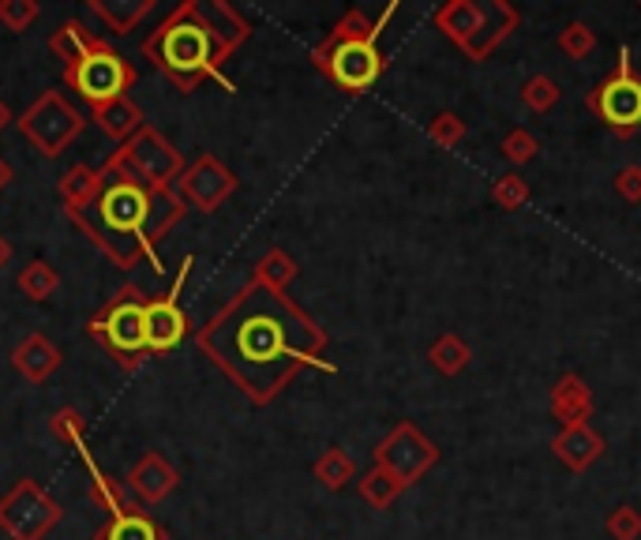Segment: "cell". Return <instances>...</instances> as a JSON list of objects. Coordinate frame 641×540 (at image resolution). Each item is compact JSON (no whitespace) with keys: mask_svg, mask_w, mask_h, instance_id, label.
<instances>
[{"mask_svg":"<svg viewBox=\"0 0 641 540\" xmlns=\"http://www.w3.org/2000/svg\"><path fill=\"white\" fill-rule=\"evenodd\" d=\"M436 461H439V447L431 444V439L424 436L413 420L394 425L376 447V466H383L387 473H394L406 488H413L417 480H424V473H428Z\"/></svg>","mask_w":641,"mask_h":540,"instance_id":"obj_12","label":"cell"},{"mask_svg":"<svg viewBox=\"0 0 641 540\" xmlns=\"http://www.w3.org/2000/svg\"><path fill=\"white\" fill-rule=\"evenodd\" d=\"M79 461L87 466V473H91V503L102 507L110 518H121V514H135V510H143V503L135 499L132 492H128L124 480H116L105 473L102 466H98V458L91 455V447L79 450Z\"/></svg>","mask_w":641,"mask_h":540,"instance_id":"obj_18","label":"cell"},{"mask_svg":"<svg viewBox=\"0 0 641 540\" xmlns=\"http://www.w3.org/2000/svg\"><path fill=\"white\" fill-rule=\"evenodd\" d=\"M91 121L102 128V135H110L116 146H124V143L132 140V135L146 124V121H143V110L132 102V94L113 98V102H105V105H94Z\"/></svg>","mask_w":641,"mask_h":540,"instance_id":"obj_20","label":"cell"},{"mask_svg":"<svg viewBox=\"0 0 641 540\" xmlns=\"http://www.w3.org/2000/svg\"><path fill=\"white\" fill-rule=\"evenodd\" d=\"M586 110L593 113L615 140H630V135L641 132V75L627 45L619 49L615 68L586 94Z\"/></svg>","mask_w":641,"mask_h":540,"instance_id":"obj_7","label":"cell"},{"mask_svg":"<svg viewBox=\"0 0 641 540\" xmlns=\"http://www.w3.org/2000/svg\"><path fill=\"white\" fill-rule=\"evenodd\" d=\"M559 49L570 61H586V57L597 53V31L589 23H570L567 31H559Z\"/></svg>","mask_w":641,"mask_h":540,"instance_id":"obj_36","label":"cell"},{"mask_svg":"<svg viewBox=\"0 0 641 540\" xmlns=\"http://www.w3.org/2000/svg\"><path fill=\"white\" fill-rule=\"evenodd\" d=\"M102 42H105V38L91 34L83 23H79V19H64V23L49 34V53H53L57 61H64V68H72L75 61H83L87 53H94Z\"/></svg>","mask_w":641,"mask_h":540,"instance_id":"obj_21","label":"cell"},{"mask_svg":"<svg viewBox=\"0 0 641 540\" xmlns=\"http://www.w3.org/2000/svg\"><path fill=\"white\" fill-rule=\"evenodd\" d=\"M428 360L442 371V376H461V371L469 368V360H472V349L461 342V334L442 330L439 338L428 346Z\"/></svg>","mask_w":641,"mask_h":540,"instance_id":"obj_27","label":"cell"},{"mask_svg":"<svg viewBox=\"0 0 641 540\" xmlns=\"http://www.w3.org/2000/svg\"><path fill=\"white\" fill-rule=\"evenodd\" d=\"M124 485L143 507H154L181 488V473H176V466L162 455V450H146L143 458L132 461V469L124 473Z\"/></svg>","mask_w":641,"mask_h":540,"instance_id":"obj_15","label":"cell"},{"mask_svg":"<svg viewBox=\"0 0 641 540\" xmlns=\"http://www.w3.org/2000/svg\"><path fill=\"white\" fill-rule=\"evenodd\" d=\"M615 192L623 195L627 203H641V165H623L615 173Z\"/></svg>","mask_w":641,"mask_h":540,"instance_id":"obj_39","label":"cell"},{"mask_svg":"<svg viewBox=\"0 0 641 540\" xmlns=\"http://www.w3.org/2000/svg\"><path fill=\"white\" fill-rule=\"evenodd\" d=\"M466 132H469V128L458 113H439L436 121L428 124V140L436 143L439 151H454V146H461Z\"/></svg>","mask_w":641,"mask_h":540,"instance_id":"obj_37","label":"cell"},{"mask_svg":"<svg viewBox=\"0 0 641 540\" xmlns=\"http://www.w3.org/2000/svg\"><path fill=\"white\" fill-rule=\"evenodd\" d=\"M297 259H293L285 248H266L260 259H255V267H252V278L255 282H263V286H271V289H278V293H289V286L297 282Z\"/></svg>","mask_w":641,"mask_h":540,"instance_id":"obj_25","label":"cell"},{"mask_svg":"<svg viewBox=\"0 0 641 540\" xmlns=\"http://www.w3.org/2000/svg\"><path fill=\"white\" fill-rule=\"evenodd\" d=\"M98 184H102V165H98V170L94 165H72V170L61 176V184H57L64 211L83 207V203L98 192Z\"/></svg>","mask_w":641,"mask_h":540,"instance_id":"obj_29","label":"cell"},{"mask_svg":"<svg viewBox=\"0 0 641 540\" xmlns=\"http://www.w3.org/2000/svg\"><path fill=\"white\" fill-rule=\"evenodd\" d=\"M94 540H170V529L157 526L146 510H135V514H121L98 526Z\"/></svg>","mask_w":641,"mask_h":540,"instance_id":"obj_23","label":"cell"},{"mask_svg":"<svg viewBox=\"0 0 641 540\" xmlns=\"http://www.w3.org/2000/svg\"><path fill=\"white\" fill-rule=\"evenodd\" d=\"M64 214L68 222L121 271L140 267L143 259L151 263L154 271H162L157 244L170 237V230H176V225L184 222L189 203L176 195V189L162 192L135 181L113 151L102 165L98 192L83 207H72Z\"/></svg>","mask_w":641,"mask_h":540,"instance_id":"obj_2","label":"cell"},{"mask_svg":"<svg viewBox=\"0 0 641 540\" xmlns=\"http://www.w3.org/2000/svg\"><path fill=\"white\" fill-rule=\"evenodd\" d=\"M398 8H401L398 0H390L379 12V19H368V12H360V8H349V12L330 27V34L312 49V64L319 68L338 91L353 98L368 94L390 68V53L379 49V34L390 27Z\"/></svg>","mask_w":641,"mask_h":540,"instance_id":"obj_4","label":"cell"},{"mask_svg":"<svg viewBox=\"0 0 641 540\" xmlns=\"http://www.w3.org/2000/svg\"><path fill=\"white\" fill-rule=\"evenodd\" d=\"M499 151L510 165H529L540 154V140L532 132H526V128H510V132L502 135Z\"/></svg>","mask_w":641,"mask_h":540,"instance_id":"obj_34","label":"cell"},{"mask_svg":"<svg viewBox=\"0 0 641 540\" xmlns=\"http://www.w3.org/2000/svg\"><path fill=\"white\" fill-rule=\"evenodd\" d=\"M16 286H19V293H23L27 300L42 304V300L53 297L57 289H61V274H57V267H49L45 259H31L23 271H19Z\"/></svg>","mask_w":641,"mask_h":540,"instance_id":"obj_30","label":"cell"},{"mask_svg":"<svg viewBox=\"0 0 641 540\" xmlns=\"http://www.w3.org/2000/svg\"><path fill=\"white\" fill-rule=\"evenodd\" d=\"M49 436H53L57 444L72 447L75 455H79V450H87V420H83V414H79L75 406L57 409V414L49 417Z\"/></svg>","mask_w":641,"mask_h":540,"instance_id":"obj_31","label":"cell"},{"mask_svg":"<svg viewBox=\"0 0 641 540\" xmlns=\"http://www.w3.org/2000/svg\"><path fill=\"white\" fill-rule=\"evenodd\" d=\"M195 346L252 406H271L304 368H319L327 376L338 371L327 360L330 334L289 293L255 278L195 330Z\"/></svg>","mask_w":641,"mask_h":540,"instance_id":"obj_1","label":"cell"},{"mask_svg":"<svg viewBox=\"0 0 641 540\" xmlns=\"http://www.w3.org/2000/svg\"><path fill=\"white\" fill-rule=\"evenodd\" d=\"M38 16H42L38 0H0V27L12 34H23L27 27H34Z\"/></svg>","mask_w":641,"mask_h":540,"instance_id":"obj_33","label":"cell"},{"mask_svg":"<svg viewBox=\"0 0 641 540\" xmlns=\"http://www.w3.org/2000/svg\"><path fill=\"white\" fill-rule=\"evenodd\" d=\"M559 83L551 80V75H529L526 86H521V102H526V110L532 113H548L551 105L559 102Z\"/></svg>","mask_w":641,"mask_h":540,"instance_id":"obj_35","label":"cell"},{"mask_svg":"<svg viewBox=\"0 0 641 540\" xmlns=\"http://www.w3.org/2000/svg\"><path fill=\"white\" fill-rule=\"evenodd\" d=\"M236 189H241L236 173L211 151L200 154L195 162H189V170H184L181 181H176V195L200 214H214L225 200H233Z\"/></svg>","mask_w":641,"mask_h":540,"instance_id":"obj_14","label":"cell"},{"mask_svg":"<svg viewBox=\"0 0 641 540\" xmlns=\"http://www.w3.org/2000/svg\"><path fill=\"white\" fill-rule=\"evenodd\" d=\"M116 159L124 162V170L132 173L135 181L151 184V189H162V192H173L176 181H181V173L189 170L184 154L176 151V146L165 140L154 124H143L140 132L116 151Z\"/></svg>","mask_w":641,"mask_h":540,"instance_id":"obj_11","label":"cell"},{"mask_svg":"<svg viewBox=\"0 0 641 540\" xmlns=\"http://www.w3.org/2000/svg\"><path fill=\"white\" fill-rule=\"evenodd\" d=\"M61 518L64 507L31 477L16 480L0 499V529L12 540H45L49 529L61 526Z\"/></svg>","mask_w":641,"mask_h":540,"instance_id":"obj_10","label":"cell"},{"mask_svg":"<svg viewBox=\"0 0 641 540\" xmlns=\"http://www.w3.org/2000/svg\"><path fill=\"white\" fill-rule=\"evenodd\" d=\"M548 406H551V417H556L563 428H570V425H589V420H593V414H597L593 390H589V383L581 379V376H574V371L559 376V383L551 387Z\"/></svg>","mask_w":641,"mask_h":540,"instance_id":"obj_16","label":"cell"},{"mask_svg":"<svg viewBox=\"0 0 641 540\" xmlns=\"http://www.w3.org/2000/svg\"><path fill=\"white\" fill-rule=\"evenodd\" d=\"M16 181V170H12V162H8V159H0V192H4L8 189V184H12Z\"/></svg>","mask_w":641,"mask_h":540,"instance_id":"obj_40","label":"cell"},{"mask_svg":"<svg viewBox=\"0 0 641 540\" xmlns=\"http://www.w3.org/2000/svg\"><path fill=\"white\" fill-rule=\"evenodd\" d=\"M16 128L42 159H57L72 146L87 128V116L61 91H42L16 116Z\"/></svg>","mask_w":641,"mask_h":540,"instance_id":"obj_8","label":"cell"},{"mask_svg":"<svg viewBox=\"0 0 641 540\" xmlns=\"http://www.w3.org/2000/svg\"><path fill=\"white\" fill-rule=\"evenodd\" d=\"M61 360H64L61 349H57L42 330L27 334V338L12 349V368L27 383H34V387H42V383L53 376L57 368H61Z\"/></svg>","mask_w":641,"mask_h":540,"instance_id":"obj_19","label":"cell"},{"mask_svg":"<svg viewBox=\"0 0 641 540\" xmlns=\"http://www.w3.org/2000/svg\"><path fill=\"white\" fill-rule=\"evenodd\" d=\"M491 203L499 211H521L529 203V184L521 181V173H502L496 184H491Z\"/></svg>","mask_w":641,"mask_h":540,"instance_id":"obj_32","label":"cell"},{"mask_svg":"<svg viewBox=\"0 0 641 540\" xmlns=\"http://www.w3.org/2000/svg\"><path fill=\"white\" fill-rule=\"evenodd\" d=\"M192 267H195V255H184L173 286L165 289L162 297L146 300V349H151V357H165V353H173L192 334L189 312L181 308V289L184 282H189Z\"/></svg>","mask_w":641,"mask_h":540,"instance_id":"obj_13","label":"cell"},{"mask_svg":"<svg viewBox=\"0 0 641 540\" xmlns=\"http://www.w3.org/2000/svg\"><path fill=\"white\" fill-rule=\"evenodd\" d=\"M312 473L327 492H342L349 480H357V461H353V455H345L342 447H327L319 458H315Z\"/></svg>","mask_w":641,"mask_h":540,"instance_id":"obj_26","label":"cell"},{"mask_svg":"<svg viewBox=\"0 0 641 540\" xmlns=\"http://www.w3.org/2000/svg\"><path fill=\"white\" fill-rule=\"evenodd\" d=\"M604 529H608L611 540H638V537H641V510L630 507V503L615 507V510L608 514Z\"/></svg>","mask_w":641,"mask_h":540,"instance_id":"obj_38","label":"cell"},{"mask_svg":"<svg viewBox=\"0 0 641 540\" xmlns=\"http://www.w3.org/2000/svg\"><path fill=\"white\" fill-rule=\"evenodd\" d=\"M638 8H641V0H638Z\"/></svg>","mask_w":641,"mask_h":540,"instance_id":"obj_43","label":"cell"},{"mask_svg":"<svg viewBox=\"0 0 641 540\" xmlns=\"http://www.w3.org/2000/svg\"><path fill=\"white\" fill-rule=\"evenodd\" d=\"M135 80H140L135 64L124 61L110 42H102L94 53H87L83 61L64 68V86H72L91 110L94 105L113 102V98H124L135 86Z\"/></svg>","mask_w":641,"mask_h":540,"instance_id":"obj_9","label":"cell"},{"mask_svg":"<svg viewBox=\"0 0 641 540\" xmlns=\"http://www.w3.org/2000/svg\"><path fill=\"white\" fill-rule=\"evenodd\" d=\"M203 12H206V19L214 23V31H218L222 45L230 49V57L252 38V23L244 19V12H236V8L225 4V0H206Z\"/></svg>","mask_w":641,"mask_h":540,"instance_id":"obj_24","label":"cell"},{"mask_svg":"<svg viewBox=\"0 0 641 540\" xmlns=\"http://www.w3.org/2000/svg\"><path fill=\"white\" fill-rule=\"evenodd\" d=\"M16 124V116H12V110H8V102L0 98V132H8V128Z\"/></svg>","mask_w":641,"mask_h":540,"instance_id":"obj_42","label":"cell"},{"mask_svg":"<svg viewBox=\"0 0 641 540\" xmlns=\"http://www.w3.org/2000/svg\"><path fill=\"white\" fill-rule=\"evenodd\" d=\"M8 263H12V241H8L4 233H0V271H4Z\"/></svg>","mask_w":641,"mask_h":540,"instance_id":"obj_41","label":"cell"},{"mask_svg":"<svg viewBox=\"0 0 641 540\" xmlns=\"http://www.w3.org/2000/svg\"><path fill=\"white\" fill-rule=\"evenodd\" d=\"M551 455L563 461L574 473H586L593 469L600 458H604V436L593 425H570L551 439Z\"/></svg>","mask_w":641,"mask_h":540,"instance_id":"obj_17","label":"cell"},{"mask_svg":"<svg viewBox=\"0 0 641 540\" xmlns=\"http://www.w3.org/2000/svg\"><path fill=\"white\" fill-rule=\"evenodd\" d=\"M143 57L170 80L181 94H192L203 80L222 83V91L236 94V83L225 75L230 49L222 45L214 23L206 19L200 0H184L173 8L151 34L143 38Z\"/></svg>","mask_w":641,"mask_h":540,"instance_id":"obj_3","label":"cell"},{"mask_svg":"<svg viewBox=\"0 0 641 540\" xmlns=\"http://www.w3.org/2000/svg\"><path fill=\"white\" fill-rule=\"evenodd\" d=\"M146 293L135 282H124L102 308L87 319V334L116 360L121 371H140L151 357L146 349Z\"/></svg>","mask_w":641,"mask_h":540,"instance_id":"obj_6","label":"cell"},{"mask_svg":"<svg viewBox=\"0 0 641 540\" xmlns=\"http://www.w3.org/2000/svg\"><path fill=\"white\" fill-rule=\"evenodd\" d=\"M357 492H360V499H364V503H368L372 510H387L394 499L406 492V485H401V480L394 477V473H387L383 466H372L368 473L357 480Z\"/></svg>","mask_w":641,"mask_h":540,"instance_id":"obj_28","label":"cell"},{"mask_svg":"<svg viewBox=\"0 0 641 540\" xmlns=\"http://www.w3.org/2000/svg\"><path fill=\"white\" fill-rule=\"evenodd\" d=\"M431 23L447 34L450 45H458L472 64H485L496 49L507 42L510 34L521 27V12L510 0H491V4H477V0H447L436 8Z\"/></svg>","mask_w":641,"mask_h":540,"instance_id":"obj_5","label":"cell"},{"mask_svg":"<svg viewBox=\"0 0 641 540\" xmlns=\"http://www.w3.org/2000/svg\"><path fill=\"white\" fill-rule=\"evenodd\" d=\"M91 12L102 19L105 31L113 34H132L146 16L154 12V0H91Z\"/></svg>","mask_w":641,"mask_h":540,"instance_id":"obj_22","label":"cell"}]
</instances>
